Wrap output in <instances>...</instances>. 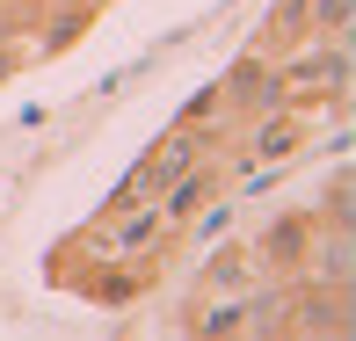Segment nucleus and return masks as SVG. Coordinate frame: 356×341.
I'll use <instances>...</instances> for the list:
<instances>
[{"label": "nucleus", "instance_id": "1", "mask_svg": "<svg viewBox=\"0 0 356 341\" xmlns=\"http://www.w3.org/2000/svg\"><path fill=\"white\" fill-rule=\"evenodd\" d=\"M291 94H284V73H277V58H262L248 44V51L225 66V80H218V124L225 131H240V124H254L262 109H284Z\"/></svg>", "mask_w": 356, "mask_h": 341}, {"label": "nucleus", "instance_id": "2", "mask_svg": "<svg viewBox=\"0 0 356 341\" xmlns=\"http://www.w3.org/2000/svg\"><path fill=\"white\" fill-rule=\"evenodd\" d=\"M291 283V313H284V334L291 341H342L356 319H349V290H327V283H305V276H284Z\"/></svg>", "mask_w": 356, "mask_h": 341}, {"label": "nucleus", "instance_id": "3", "mask_svg": "<svg viewBox=\"0 0 356 341\" xmlns=\"http://www.w3.org/2000/svg\"><path fill=\"white\" fill-rule=\"evenodd\" d=\"M248 131V167H291V160L305 153V117L298 109H262L254 124H240Z\"/></svg>", "mask_w": 356, "mask_h": 341}, {"label": "nucleus", "instance_id": "4", "mask_svg": "<svg viewBox=\"0 0 356 341\" xmlns=\"http://www.w3.org/2000/svg\"><path fill=\"white\" fill-rule=\"evenodd\" d=\"M313 233H320L313 210H284V218L269 225L262 240H254V262H262L269 276H298V269H305V254H313Z\"/></svg>", "mask_w": 356, "mask_h": 341}, {"label": "nucleus", "instance_id": "5", "mask_svg": "<svg viewBox=\"0 0 356 341\" xmlns=\"http://www.w3.org/2000/svg\"><path fill=\"white\" fill-rule=\"evenodd\" d=\"M225 182H233V167H225V153H211V160H197V167L182 174V182H168L160 189V210H168V225L182 233L189 218H197L211 197H225Z\"/></svg>", "mask_w": 356, "mask_h": 341}, {"label": "nucleus", "instance_id": "6", "mask_svg": "<svg viewBox=\"0 0 356 341\" xmlns=\"http://www.w3.org/2000/svg\"><path fill=\"white\" fill-rule=\"evenodd\" d=\"M254 283H269V269L254 262V247H240V240L204 262V290H218V298H240V290H254Z\"/></svg>", "mask_w": 356, "mask_h": 341}, {"label": "nucleus", "instance_id": "7", "mask_svg": "<svg viewBox=\"0 0 356 341\" xmlns=\"http://www.w3.org/2000/svg\"><path fill=\"white\" fill-rule=\"evenodd\" d=\"M305 37H313V29H305V0H277V8L262 15V29H254V51L262 58H291Z\"/></svg>", "mask_w": 356, "mask_h": 341}, {"label": "nucleus", "instance_id": "8", "mask_svg": "<svg viewBox=\"0 0 356 341\" xmlns=\"http://www.w3.org/2000/svg\"><path fill=\"white\" fill-rule=\"evenodd\" d=\"M349 197H356V182H349V167H342V174L327 182V197H320V210H313V218H320V225H334V233H349V210H356Z\"/></svg>", "mask_w": 356, "mask_h": 341}, {"label": "nucleus", "instance_id": "9", "mask_svg": "<svg viewBox=\"0 0 356 341\" xmlns=\"http://www.w3.org/2000/svg\"><path fill=\"white\" fill-rule=\"evenodd\" d=\"M305 29L313 37H349V0H305Z\"/></svg>", "mask_w": 356, "mask_h": 341}, {"label": "nucleus", "instance_id": "10", "mask_svg": "<svg viewBox=\"0 0 356 341\" xmlns=\"http://www.w3.org/2000/svg\"><path fill=\"white\" fill-rule=\"evenodd\" d=\"M0 22H15V15H8V0H0Z\"/></svg>", "mask_w": 356, "mask_h": 341}]
</instances>
